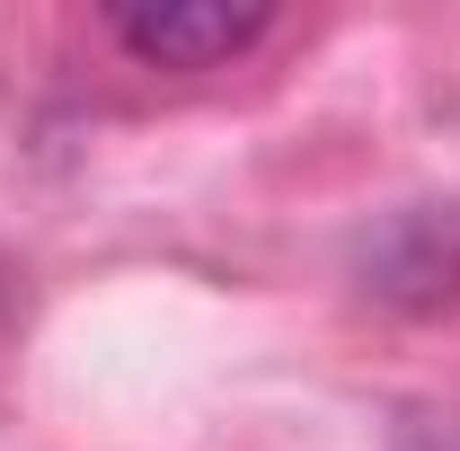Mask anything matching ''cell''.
I'll return each instance as SVG.
<instances>
[{"mask_svg": "<svg viewBox=\"0 0 460 451\" xmlns=\"http://www.w3.org/2000/svg\"><path fill=\"white\" fill-rule=\"evenodd\" d=\"M363 292L390 310H443L460 301V204H407L363 248Z\"/></svg>", "mask_w": 460, "mask_h": 451, "instance_id": "6da1fadb", "label": "cell"}, {"mask_svg": "<svg viewBox=\"0 0 460 451\" xmlns=\"http://www.w3.org/2000/svg\"><path fill=\"white\" fill-rule=\"evenodd\" d=\"M115 45L151 71H204L230 62L266 36V9H230V0H160V9H115Z\"/></svg>", "mask_w": 460, "mask_h": 451, "instance_id": "7a4b0ae2", "label": "cell"}, {"mask_svg": "<svg viewBox=\"0 0 460 451\" xmlns=\"http://www.w3.org/2000/svg\"><path fill=\"white\" fill-rule=\"evenodd\" d=\"M390 451H460V407H416Z\"/></svg>", "mask_w": 460, "mask_h": 451, "instance_id": "3957f363", "label": "cell"}]
</instances>
